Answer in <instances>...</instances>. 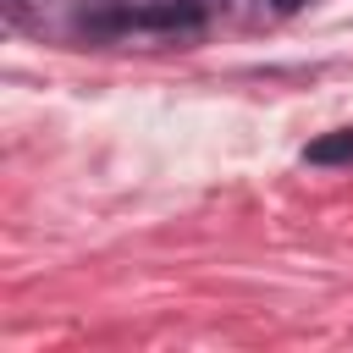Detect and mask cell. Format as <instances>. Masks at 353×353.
<instances>
[{"mask_svg": "<svg viewBox=\"0 0 353 353\" xmlns=\"http://www.w3.org/2000/svg\"><path fill=\"white\" fill-rule=\"evenodd\" d=\"M303 160H309V165H342V160H353V127H336V132L314 138V143L303 149Z\"/></svg>", "mask_w": 353, "mask_h": 353, "instance_id": "obj_1", "label": "cell"}, {"mask_svg": "<svg viewBox=\"0 0 353 353\" xmlns=\"http://www.w3.org/2000/svg\"><path fill=\"white\" fill-rule=\"evenodd\" d=\"M276 6H303V0H276Z\"/></svg>", "mask_w": 353, "mask_h": 353, "instance_id": "obj_2", "label": "cell"}]
</instances>
